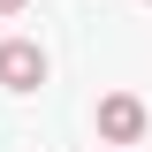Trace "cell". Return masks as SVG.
<instances>
[{
    "instance_id": "4",
    "label": "cell",
    "mask_w": 152,
    "mask_h": 152,
    "mask_svg": "<svg viewBox=\"0 0 152 152\" xmlns=\"http://www.w3.org/2000/svg\"><path fill=\"white\" fill-rule=\"evenodd\" d=\"M107 152H114V145H107Z\"/></svg>"
},
{
    "instance_id": "2",
    "label": "cell",
    "mask_w": 152,
    "mask_h": 152,
    "mask_svg": "<svg viewBox=\"0 0 152 152\" xmlns=\"http://www.w3.org/2000/svg\"><path fill=\"white\" fill-rule=\"evenodd\" d=\"M0 84H8V91H38V84H46V53H38L31 38H8V46H0Z\"/></svg>"
},
{
    "instance_id": "1",
    "label": "cell",
    "mask_w": 152,
    "mask_h": 152,
    "mask_svg": "<svg viewBox=\"0 0 152 152\" xmlns=\"http://www.w3.org/2000/svg\"><path fill=\"white\" fill-rule=\"evenodd\" d=\"M99 137H107V145H137V137H145V99L137 91L99 99Z\"/></svg>"
},
{
    "instance_id": "3",
    "label": "cell",
    "mask_w": 152,
    "mask_h": 152,
    "mask_svg": "<svg viewBox=\"0 0 152 152\" xmlns=\"http://www.w3.org/2000/svg\"><path fill=\"white\" fill-rule=\"evenodd\" d=\"M15 8H23V0H0V15H15Z\"/></svg>"
}]
</instances>
